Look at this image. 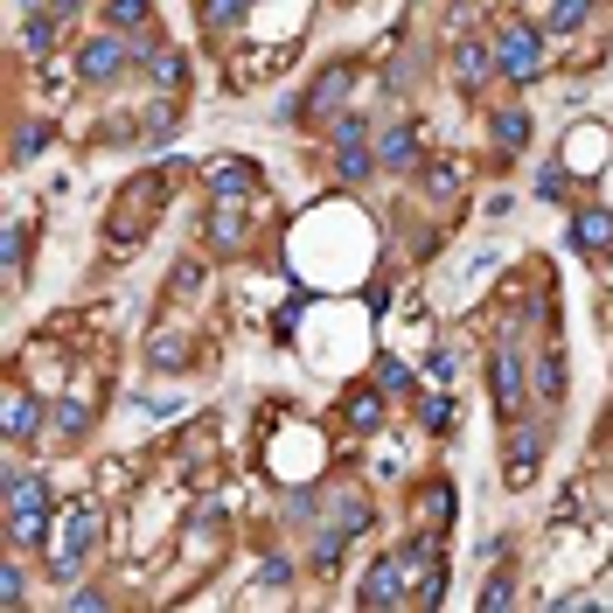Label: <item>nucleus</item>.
<instances>
[{"label":"nucleus","mask_w":613,"mask_h":613,"mask_svg":"<svg viewBox=\"0 0 613 613\" xmlns=\"http://www.w3.org/2000/svg\"><path fill=\"white\" fill-rule=\"evenodd\" d=\"M8 537L21 551L49 544V482L29 467H8Z\"/></svg>","instance_id":"f257e3e1"},{"label":"nucleus","mask_w":613,"mask_h":613,"mask_svg":"<svg viewBox=\"0 0 613 613\" xmlns=\"http://www.w3.org/2000/svg\"><path fill=\"white\" fill-rule=\"evenodd\" d=\"M488 49H495V70L510 77V85L530 91V85L544 77V36L530 29V21H502V29L488 36Z\"/></svg>","instance_id":"f03ea898"},{"label":"nucleus","mask_w":613,"mask_h":613,"mask_svg":"<svg viewBox=\"0 0 613 613\" xmlns=\"http://www.w3.org/2000/svg\"><path fill=\"white\" fill-rule=\"evenodd\" d=\"M105 537V510H91V502H77V510L63 516V551H57V565H49V579H77L91 565V551Z\"/></svg>","instance_id":"7ed1b4c3"},{"label":"nucleus","mask_w":613,"mask_h":613,"mask_svg":"<svg viewBox=\"0 0 613 613\" xmlns=\"http://www.w3.org/2000/svg\"><path fill=\"white\" fill-rule=\"evenodd\" d=\"M349 85H356V70H349V63L322 70V77L307 85V98H293V105H286V119H293V126H307V119H322V112H342V98H349Z\"/></svg>","instance_id":"20e7f679"},{"label":"nucleus","mask_w":613,"mask_h":613,"mask_svg":"<svg viewBox=\"0 0 613 613\" xmlns=\"http://www.w3.org/2000/svg\"><path fill=\"white\" fill-rule=\"evenodd\" d=\"M488 397H495V412H502V418H523V405H530V377H523V356H516V349H495V363H488Z\"/></svg>","instance_id":"39448f33"},{"label":"nucleus","mask_w":613,"mask_h":613,"mask_svg":"<svg viewBox=\"0 0 613 613\" xmlns=\"http://www.w3.org/2000/svg\"><path fill=\"white\" fill-rule=\"evenodd\" d=\"M126 63H132V49H126V36L112 29V36H91V42H85L77 77H85V85H112V77H126Z\"/></svg>","instance_id":"423d86ee"},{"label":"nucleus","mask_w":613,"mask_h":613,"mask_svg":"<svg viewBox=\"0 0 613 613\" xmlns=\"http://www.w3.org/2000/svg\"><path fill=\"white\" fill-rule=\"evenodd\" d=\"M202 181H209V196L245 202V196H258V161H245V154H217V161L202 168Z\"/></svg>","instance_id":"0eeeda50"},{"label":"nucleus","mask_w":613,"mask_h":613,"mask_svg":"<svg viewBox=\"0 0 613 613\" xmlns=\"http://www.w3.org/2000/svg\"><path fill=\"white\" fill-rule=\"evenodd\" d=\"M397 600H405V565H397V551H390V557H377V565L363 572L356 606H397Z\"/></svg>","instance_id":"6e6552de"},{"label":"nucleus","mask_w":613,"mask_h":613,"mask_svg":"<svg viewBox=\"0 0 613 613\" xmlns=\"http://www.w3.org/2000/svg\"><path fill=\"white\" fill-rule=\"evenodd\" d=\"M418 161V132H412V119H390L384 132H377V168L384 175H405Z\"/></svg>","instance_id":"1a4fd4ad"},{"label":"nucleus","mask_w":613,"mask_h":613,"mask_svg":"<svg viewBox=\"0 0 613 613\" xmlns=\"http://www.w3.org/2000/svg\"><path fill=\"white\" fill-rule=\"evenodd\" d=\"M572 245L585 258H606L613 251V209H579V217H572Z\"/></svg>","instance_id":"9d476101"},{"label":"nucleus","mask_w":613,"mask_h":613,"mask_svg":"<svg viewBox=\"0 0 613 613\" xmlns=\"http://www.w3.org/2000/svg\"><path fill=\"white\" fill-rule=\"evenodd\" d=\"M140 70H147L161 91H175L181 77H189V63H181V49H161V42H140Z\"/></svg>","instance_id":"9b49d317"},{"label":"nucleus","mask_w":613,"mask_h":613,"mask_svg":"<svg viewBox=\"0 0 613 613\" xmlns=\"http://www.w3.org/2000/svg\"><path fill=\"white\" fill-rule=\"evenodd\" d=\"M537 453H544V433H537V425H523V433H516V446H510V488L537 482Z\"/></svg>","instance_id":"f8f14e48"},{"label":"nucleus","mask_w":613,"mask_h":613,"mask_svg":"<svg viewBox=\"0 0 613 613\" xmlns=\"http://www.w3.org/2000/svg\"><path fill=\"white\" fill-rule=\"evenodd\" d=\"M488 140H495L502 154H523V147H530V112H516V105H510V112H495V119H488Z\"/></svg>","instance_id":"ddd939ff"},{"label":"nucleus","mask_w":613,"mask_h":613,"mask_svg":"<svg viewBox=\"0 0 613 613\" xmlns=\"http://www.w3.org/2000/svg\"><path fill=\"white\" fill-rule=\"evenodd\" d=\"M245 14H251V0H202V29L209 36H237Z\"/></svg>","instance_id":"4468645a"},{"label":"nucleus","mask_w":613,"mask_h":613,"mask_svg":"<svg viewBox=\"0 0 613 613\" xmlns=\"http://www.w3.org/2000/svg\"><path fill=\"white\" fill-rule=\"evenodd\" d=\"M147 126H140V140L147 147H161V140H175V132H181V105L175 98H161V105H154V112H140Z\"/></svg>","instance_id":"2eb2a0df"},{"label":"nucleus","mask_w":613,"mask_h":613,"mask_svg":"<svg viewBox=\"0 0 613 613\" xmlns=\"http://www.w3.org/2000/svg\"><path fill=\"white\" fill-rule=\"evenodd\" d=\"M105 21H112L119 36H132V29H147V21H154V0H105Z\"/></svg>","instance_id":"dca6fc26"},{"label":"nucleus","mask_w":613,"mask_h":613,"mask_svg":"<svg viewBox=\"0 0 613 613\" xmlns=\"http://www.w3.org/2000/svg\"><path fill=\"white\" fill-rule=\"evenodd\" d=\"M530 390H537V405H557V397H565V363L544 356L537 369H530Z\"/></svg>","instance_id":"f3484780"},{"label":"nucleus","mask_w":613,"mask_h":613,"mask_svg":"<svg viewBox=\"0 0 613 613\" xmlns=\"http://www.w3.org/2000/svg\"><path fill=\"white\" fill-rule=\"evenodd\" d=\"M342 551H349V537H342V530H322V537H314V557H307V565L322 572V579H335V572H342Z\"/></svg>","instance_id":"a211bd4d"},{"label":"nucleus","mask_w":613,"mask_h":613,"mask_svg":"<svg viewBox=\"0 0 613 613\" xmlns=\"http://www.w3.org/2000/svg\"><path fill=\"white\" fill-rule=\"evenodd\" d=\"M36 425H42V412H36V397H8V439L21 446V439H36Z\"/></svg>","instance_id":"6ab92c4d"},{"label":"nucleus","mask_w":613,"mask_h":613,"mask_svg":"<svg viewBox=\"0 0 613 613\" xmlns=\"http://www.w3.org/2000/svg\"><path fill=\"white\" fill-rule=\"evenodd\" d=\"M453 502H461V495H453V482H433V488H425V495H418V516L446 530V523H453Z\"/></svg>","instance_id":"aec40b11"},{"label":"nucleus","mask_w":613,"mask_h":613,"mask_svg":"<svg viewBox=\"0 0 613 613\" xmlns=\"http://www.w3.org/2000/svg\"><path fill=\"white\" fill-rule=\"evenodd\" d=\"M453 63H461V85L474 91V85H482V77L495 70V49H488V42H467V49H461V57H453Z\"/></svg>","instance_id":"412c9836"},{"label":"nucleus","mask_w":613,"mask_h":613,"mask_svg":"<svg viewBox=\"0 0 613 613\" xmlns=\"http://www.w3.org/2000/svg\"><path fill=\"white\" fill-rule=\"evenodd\" d=\"M418 418H425V433H453V397H446V384L418 397Z\"/></svg>","instance_id":"4be33fe9"},{"label":"nucleus","mask_w":613,"mask_h":613,"mask_svg":"<svg viewBox=\"0 0 613 613\" xmlns=\"http://www.w3.org/2000/svg\"><path fill=\"white\" fill-rule=\"evenodd\" d=\"M363 175H377V154L369 147H335V181H363Z\"/></svg>","instance_id":"5701e85b"},{"label":"nucleus","mask_w":613,"mask_h":613,"mask_svg":"<svg viewBox=\"0 0 613 613\" xmlns=\"http://www.w3.org/2000/svg\"><path fill=\"white\" fill-rule=\"evenodd\" d=\"M418 181H425V196H433V202H453V196H461V168H453V161H433Z\"/></svg>","instance_id":"b1692460"},{"label":"nucleus","mask_w":613,"mask_h":613,"mask_svg":"<svg viewBox=\"0 0 613 613\" xmlns=\"http://www.w3.org/2000/svg\"><path fill=\"white\" fill-rule=\"evenodd\" d=\"M585 14H593V0H551V8H544V21H551V36H572V29H579Z\"/></svg>","instance_id":"393cba45"},{"label":"nucleus","mask_w":613,"mask_h":613,"mask_svg":"<svg viewBox=\"0 0 613 613\" xmlns=\"http://www.w3.org/2000/svg\"><path fill=\"white\" fill-rule=\"evenodd\" d=\"M237 237H245L237 209H209V245H217V251H237Z\"/></svg>","instance_id":"a878e982"},{"label":"nucleus","mask_w":613,"mask_h":613,"mask_svg":"<svg viewBox=\"0 0 613 613\" xmlns=\"http://www.w3.org/2000/svg\"><path fill=\"white\" fill-rule=\"evenodd\" d=\"M369 140V112H335V147H363Z\"/></svg>","instance_id":"bb28decb"},{"label":"nucleus","mask_w":613,"mask_h":613,"mask_svg":"<svg viewBox=\"0 0 613 613\" xmlns=\"http://www.w3.org/2000/svg\"><path fill=\"white\" fill-rule=\"evenodd\" d=\"M286 579H293V565H286V557H265V572H258V585H251V600H265V593H286Z\"/></svg>","instance_id":"cd10ccee"},{"label":"nucleus","mask_w":613,"mask_h":613,"mask_svg":"<svg viewBox=\"0 0 613 613\" xmlns=\"http://www.w3.org/2000/svg\"><path fill=\"white\" fill-rule=\"evenodd\" d=\"M42 147H49V119H29V126H21V140H14V161H36Z\"/></svg>","instance_id":"c85d7f7f"},{"label":"nucleus","mask_w":613,"mask_h":613,"mask_svg":"<svg viewBox=\"0 0 613 613\" xmlns=\"http://www.w3.org/2000/svg\"><path fill=\"white\" fill-rule=\"evenodd\" d=\"M85 425H91V405H85V397H63V405H57V433L70 439V433H85Z\"/></svg>","instance_id":"c756f323"},{"label":"nucleus","mask_w":613,"mask_h":613,"mask_svg":"<svg viewBox=\"0 0 613 613\" xmlns=\"http://www.w3.org/2000/svg\"><path fill=\"white\" fill-rule=\"evenodd\" d=\"M377 390H397V397H405V390H412V369L397 363V356H377Z\"/></svg>","instance_id":"7c9ffc66"},{"label":"nucleus","mask_w":613,"mask_h":613,"mask_svg":"<svg viewBox=\"0 0 613 613\" xmlns=\"http://www.w3.org/2000/svg\"><path fill=\"white\" fill-rule=\"evenodd\" d=\"M0 600H8V606H29V572H21V565L0 572Z\"/></svg>","instance_id":"2f4dec72"},{"label":"nucleus","mask_w":613,"mask_h":613,"mask_svg":"<svg viewBox=\"0 0 613 613\" xmlns=\"http://www.w3.org/2000/svg\"><path fill=\"white\" fill-rule=\"evenodd\" d=\"M453 369H461V349H446V342H439V349L425 356V377H433V384H446Z\"/></svg>","instance_id":"473e14b6"},{"label":"nucleus","mask_w":613,"mask_h":613,"mask_svg":"<svg viewBox=\"0 0 613 613\" xmlns=\"http://www.w3.org/2000/svg\"><path fill=\"white\" fill-rule=\"evenodd\" d=\"M516 600V585H510V572H488V585H482V606L495 613V606H510Z\"/></svg>","instance_id":"72a5a7b5"},{"label":"nucleus","mask_w":613,"mask_h":613,"mask_svg":"<svg viewBox=\"0 0 613 613\" xmlns=\"http://www.w3.org/2000/svg\"><path fill=\"white\" fill-rule=\"evenodd\" d=\"M377 418H384L377 390H356V397H349V425H377Z\"/></svg>","instance_id":"f704fd0d"},{"label":"nucleus","mask_w":613,"mask_h":613,"mask_svg":"<svg viewBox=\"0 0 613 613\" xmlns=\"http://www.w3.org/2000/svg\"><path fill=\"white\" fill-rule=\"evenodd\" d=\"M21 258H29V224L8 230V279H21Z\"/></svg>","instance_id":"c9c22d12"},{"label":"nucleus","mask_w":613,"mask_h":613,"mask_svg":"<svg viewBox=\"0 0 613 613\" xmlns=\"http://www.w3.org/2000/svg\"><path fill=\"white\" fill-rule=\"evenodd\" d=\"M363 523H369V510H363V502H342V510H335V530H342V537H356Z\"/></svg>","instance_id":"e433bc0d"},{"label":"nucleus","mask_w":613,"mask_h":613,"mask_svg":"<svg viewBox=\"0 0 613 613\" xmlns=\"http://www.w3.org/2000/svg\"><path fill=\"white\" fill-rule=\"evenodd\" d=\"M147 356H154V363H168V369H175V363H189V356H181V335H154V349H147Z\"/></svg>","instance_id":"4c0bfd02"},{"label":"nucleus","mask_w":613,"mask_h":613,"mask_svg":"<svg viewBox=\"0 0 613 613\" xmlns=\"http://www.w3.org/2000/svg\"><path fill=\"white\" fill-rule=\"evenodd\" d=\"M537 196H544V202H565V175L544 168V175H537Z\"/></svg>","instance_id":"58836bf2"}]
</instances>
